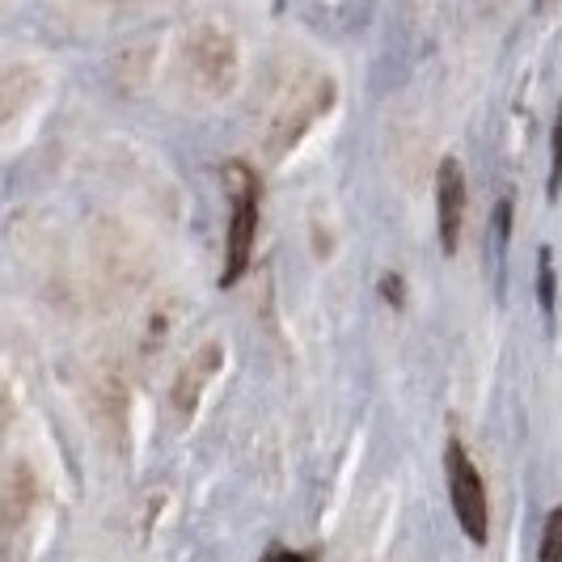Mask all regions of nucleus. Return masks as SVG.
Masks as SVG:
<instances>
[{
	"label": "nucleus",
	"mask_w": 562,
	"mask_h": 562,
	"mask_svg": "<svg viewBox=\"0 0 562 562\" xmlns=\"http://www.w3.org/2000/svg\"><path fill=\"white\" fill-rule=\"evenodd\" d=\"M225 191H228V246H225V276L221 283H237L250 267L254 228H258V182L246 166H225Z\"/></svg>",
	"instance_id": "1"
},
{
	"label": "nucleus",
	"mask_w": 562,
	"mask_h": 562,
	"mask_svg": "<svg viewBox=\"0 0 562 562\" xmlns=\"http://www.w3.org/2000/svg\"><path fill=\"white\" fill-rule=\"evenodd\" d=\"M445 470H449V495H452V512L461 520L465 537L474 546H486V533H491V520H486V491H482V479L474 470V461L465 457V449L452 440L449 452H445Z\"/></svg>",
	"instance_id": "2"
},
{
	"label": "nucleus",
	"mask_w": 562,
	"mask_h": 562,
	"mask_svg": "<svg viewBox=\"0 0 562 562\" xmlns=\"http://www.w3.org/2000/svg\"><path fill=\"white\" fill-rule=\"evenodd\" d=\"M436 221H440V246H445V254H457L461 221H465V169H461L457 157H445L440 173H436Z\"/></svg>",
	"instance_id": "3"
},
{
	"label": "nucleus",
	"mask_w": 562,
	"mask_h": 562,
	"mask_svg": "<svg viewBox=\"0 0 562 562\" xmlns=\"http://www.w3.org/2000/svg\"><path fill=\"white\" fill-rule=\"evenodd\" d=\"M541 562H562V507L546 516V533H541Z\"/></svg>",
	"instance_id": "4"
},
{
	"label": "nucleus",
	"mask_w": 562,
	"mask_h": 562,
	"mask_svg": "<svg viewBox=\"0 0 562 562\" xmlns=\"http://www.w3.org/2000/svg\"><path fill=\"white\" fill-rule=\"evenodd\" d=\"M537 296H541V310L554 313V254L541 250V258H537Z\"/></svg>",
	"instance_id": "5"
},
{
	"label": "nucleus",
	"mask_w": 562,
	"mask_h": 562,
	"mask_svg": "<svg viewBox=\"0 0 562 562\" xmlns=\"http://www.w3.org/2000/svg\"><path fill=\"white\" fill-rule=\"evenodd\" d=\"M562 191V106L554 119V157H550V199Z\"/></svg>",
	"instance_id": "6"
},
{
	"label": "nucleus",
	"mask_w": 562,
	"mask_h": 562,
	"mask_svg": "<svg viewBox=\"0 0 562 562\" xmlns=\"http://www.w3.org/2000/svg\"><path fill=\"white\" fill-rule=\"evenodd\" d=\"M262 562H305V559H301V554H292V550H271Z\"/></svg>",
	"instance_id": "7"
},
{
	"label": "nucleus",
	"mask_w": 562,
	"mask_h": 562,
	"mask_svg": "<svg viewBox=\"0 0 562 562\" xmlns=\"http://www.w3.org/2000/svg\"><path fill=\"white\" fill-rule=\"evenodd\" d=\"M385 296H390L394 305H402V292H397V280H385Z\"/></svg>",
	"instance_id": "8"
}]
</instances>
